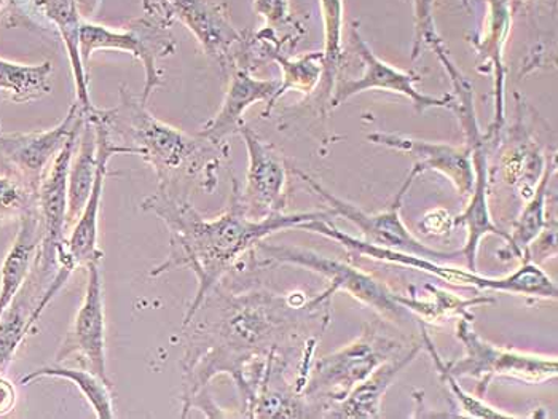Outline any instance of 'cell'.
<instances>
[{"mask_svg": "<svg viewBox=\"0 0 558 419\" xmlns=\"http://www.w3.org/2000/svg\"><path fill=\"white\" fill-rule=\"evenodd\" d=\"M143 209L160 218L170 232V252L167 260L155 267L150 276H160L178 268H189L198 283L194 301L185 312L182 325L184 329L191 324L203 301L219 286L238 259L256 249L258 243L265 242L275 233L299 230L306 222L336 218L330 211L294 214L282 212L254 221L246 214L241 202L235 178L229 209L219 218H203L187 199L172 194L168 188H160L157 194L144 199Z\"/></svg>", "mask_w": 558, "mask_h": 419, "instance_id": "cell-1", "label": "cell"}, {"mask_svg": "<svg viewBox=\"0 0 558 419\" xmlns=\"http://www.w3.org/2000/svg\"><path fill=\"white\" fill-rule=\"evenodd\" d=\"M219 298L216 321L198 325L185 352L182 418L206 396L209 381L219 373H229L241 398L246 396L258 367L312 305L306 298L295 301L265 292Z\"/></svg>", "mask_w": 558, "mask_h": 419, "instance_id": "cell-2", "label": "cell"}, {"mask_svg": "<svg viewBox=\"0 0 558 419\" xmlns=\"http://www.w3.org/2000/svg\"><path fill=\"white\" fill-rule=\"evenodd\" d=\"M99 115L108 125L113 143L122 140L123 147H129L151 167L160 188H171L179 177L199 173L206 182L216 184V176H213L216 168L205 157L206 140L158 120L129 88H120L117 108L99 109Z\"/></svg>", "mask_w": 558, "mask_h": 419, "instance_id": "cell-3", "label": "cell"}, {"mask_svg": "<svg viewBox=\"0 0 558 419\" xmlns=\"http://www.w3.org/2000/svg\"><path fill=\"white\" fill-rule=\"evenodd\" d=\"M299 230L322 235L324 238L339 243L348 252L354 256L367 257L377 262L391 263V266L405 267L410 270L428 273L447 284L463 288H475L481 292H501V294L519 295V297L541 298V300H557L558 291L556 281L546 271L530 260H522L520 267L512 273L501 278L482 276L470 268L444 266L442 262L412 256V254L398 252L387 247L374 246L364 239L348 235L337 229L330 219H318L303 223Z\"/></svg>", "mask_w": 558, "mask_h": 419, "instance_id": "cell-4", "label": "cell"}, {"mask_svg": "<svg viewBox=\"0 0 558 419\" xmlns=\"http://www.w3.org/2000/svg\"><path fill=\"white\" fill-rule=\"evenodd\" d=\"M402 352L404 346L401 343L377 328L364 329L356 340L319 357L315 366L310 367L303 396L313 405L318 417L324 418L332 405L343 400L378 366Z\"/></svg>", "mask_w": 558, "mask_h": 419, "instance_id": "cell-5", "label": "cell"}, {"mask_svg": "<svg viewBox=\"0 0 558 419\" xmlns=\"http://www.w3.org/2000/svg\"><path fill=\"white\" fill-rule=\"evenodd\" d=\"M464 354L460 359L446 360L454 378L477 381L475 396L485 398L495 378H512L522 383L541 384L554 380L558 373L557 357L502 348L482 338L474 329V315L461 316L454 329Z\"/></svg>", "mask_w": 558, "mask_h": 419, "instance_id": "cell-6", "label": "cell"}, {"mask_svg": "<svg viewBox=\"0 0 558 419\" xmlns=\"http://www.w3.org/2000/svg\"><path fill=\"white\" fill-rule=\"evenodd\" d=\"M85 115L89 116L92 122L95 123L96 136H98V171H96L95 185H93L92 194L86 199L84 211L74 222L71 235L65 239L64 249L58 256L57 274L48 284L39 305L34 309V324L39 321L45 308L60 294L61 288L68 284L69 278L77 268H86L89 262L102 259V252L98 244L99 211H101L102 192H105L106 177L109 173V161L117 153L133 155V150L129 147L113 143L108 125L99 115L98 108L86 112Z\"/></svg>", "mask_w": 558, "mask_h": 419, "instance_id": "cell-7", "label": "cell"}, {"mask_svg": "<svg viewBox=\"0 0 558 419\" xmlns=\"http://www.w3.org/2000/svg\"><path fill=\"white\" fill-rule=\"evenodd\" d=\"M256 249L264 257V262H262L264 266L275 263V266L305 268V270L326 278L329 283L326 292L332 297L337 292H344L364 307L377 311L381 318L388 319V321L404 322L410 318L408 309L399 304L398 294L391 291L387 284L364 273L360 268L351 267L350 263L340 262V260L329 259L316 250L303 249L298 246H270V244L260 242Z\"/></svg>", "mask_w": 558, "mask_h": 419, "instance_id": "cell-8", "label": "cell"}, {"mask_svg": "<svg viewBox=\"0 0 558 419\" xmlns=\"http://www.w3.org/2000/svg\"><path fill=\"white\" fill-rule=\"evenodd\" d=\"M294 171L298 176H301L305 184L310 185L313 192L318 197L323 198L329 205L330 212L336 218H343L344 221L353 223L361 232V239L365 243L374 244V246L387 247V249L398 250V252L412 254V256L425 257V259L436 260V262H449L457 257H463L460 250H437L434 247L426 246L420 242L418 238L410 233L408 226L401 218L402 202H404L405 195L409 194L413 181L422 176L418 168L413 164L408 178L402 184L401 190L396 194L391 205L385 211L367 212L364 209L357 208L353 202L344 201V199L336 197L332 192L327 190L324 185L319 184L316 178L306 176L305 173L299 170Z\"/></svg>", "mask_w": 558, "mask_h": 419, "instance_id": "cell-9", "label": "cell"}, {"mask_svg": "<svg viewBox=\"0 0 558 419\" xmlns=\"http://www.w3.org/2000/svg\"><path fill=\"white\" fill-rule=\"evenodd\" d=\"M174 40L168 26L155 22L150 16L137 20L123 30L110 29L101 24L82 23L78 50L86 71L92 54L98 50L126 51L140 60L146 75L141 99L147 104L151 93L163 85V72L158 69V61L174 53Z\"/></svg>", "mask_w": 558, "mask_h": 419, "instance_id": "cell-10", "label": "cell"}, {"mask_svg": "<svg viewBox=\"0 0 558 419\" xmlns=\"http://www.w3.org/2000/svg\"><path fill=\"white\" fill-rule=\"evenodd\" d=\"M351 42L363 61L364 72L360 78H342V81L336 82L329 99L330 109L340 108L353 96L374 91V89L404 96L412 101L413 108L420 113L429 111V109H450L451 111L453 108V95H425L415 87L416 82H420V75L401 71V69L380 60L361 36L357 24H353L351 27Z\"/></svg>", "mask_w": 558, "mask_h": 419, "instance_id": "cell-11", "label": "cell"}, {"mask_svg": "<svg viewBox=\"0 0 558 419\" xmlns=\"http://www.w3.org/2000/svg\"><path fill=\"white\" fill-rule=\"evenodd\" d=\"M69 357H77L82 367L105 378L106 381H110L108 353H106L105 287H102L101 260H95L86 266L84 300L72 319L71 329L65 335L57 360L61 363Z\"/></svg>", "mask_w": 558, "mask_h": 419, "instance_id": "cell-12", "label": "cell"}, {"mask_svg": "<svg viewBox=\"0 0 558 419\" xmlns=\"http://www.w3.org/2000/svg\"><path fill=\"white\" fill-rule=\"evenodd\" d=\"M84 109L75 101L63 122L54 128L45 132L0 133V160L12 168L13 176L22 178L37 192L51 161L61 152L72 134L84 126Z\"/></svg>", "mask_w": 558, "mask_h": 419, "instance_id": "cell-13", "label": "cell"}, {"mask_svg": "<svg viewBox=\"0 0 558 419\" xmlns=\"http://www.w3.org/2000/svg\"><path fill=\"white\" fill-rule=\"evenodd\" d=\"M247 149L246 185L240 192L246 214L254 221L282 214L288 205V167L271 144L247 125L238 130Z\"/></svg>", "mask_w": 558, "mask_h": 419, "instance_id": "cell-14", "label": "cell"}, {"mask_svg": "<svg viewBox=\"0 0 558 419\" xmlns=\"http://www.w3.org/2000/svg\"><path fill=\"white\" fill-rule=\"evenodd\" d=\"M367 139L375 146L412 155L416 158L415 167L422 174L428 171L442 174L444 177L449 178L464 202L473 194L474 167L471 150L466 146L433 143V140L395 133H372L368 134Z\"/></svg>", "mask_w": 558, "mask_h": 419, "instance_id": "cell-15", "label": "cell"}, {"mask_svg": "<svg viewBox=\"0 0 558 419\" xmlns=\"http://www.w3.org/2000/svg\"><path fill=\"white\" fill-rule=\"evenodd\" d=\"M172 19L181 20L189 27L203 51L222 67H235L236 47L243 48V33L235 29L219 5L208 0H167Z\"/></svg>", "mask_w": 558, "mask_h": 419, "instance_id": "cell-16", "label": "cell"}, {"mask_svg": "<svg viewBox=\"0 0 558 419\" xmlns=\"http://www.w3.org/2000/svg\"><path fill=\"white\" fill-rule=\"evenodd\" d=\"M232 71L229 88L219 112L199 133V137L208 140L213 146H220L227 137L238 133L243 125L244 112L251 106L265 102V111H267L278 91L279 81L256 78L251 74L250 69L235 67Z\"/></svg>", "mask_w": 558, "mask_h": 419, "instance_id": "cell-17", "label": "cell"}, {"mask_svg": "<svg viewBox=\"0 0 558 419\" xmlns=\"http://www.w3.org/2000/svg\"><path fill=\"white\" fill-rule=\"evenodd\" d=\"M422 343H415L408 352L392 357L378 366L364 381H361L343 400L332 405L326 417L333 419H377L384 417V397L396 378L404 372L422 353Z\"/></svg>", "mask_w": 558, "mask_h": 419, "instance_id": "cell-18", "label": "cell"}, {"mask_svg": "<svg viewBox=\"0 0 558 419\" xmlns=\"http://www.w3.org/2000/svg\"><path fill=\"white\" fill-rule=\"evenodd\" d=\"M488 22L485 26V34L478 44V57L482 63L490 66L494 71L495 84V113L494 123L490 130L485 134L490 139L494 134L505 125L506 119V67H505V47L508 42L509 33H511L512 9L511 0H487Z\"/></svg>", "mask_w": 558, "mask_h": 419, "instance_id": "cell-19", "label": "cell"}, {"mask_svg": "<svg viewBox=\"0 0 558 419\" xmlns=\"http://www.w3.org/2000/svg\"><path fill=\"white\" fill-rule=\"evenodd\" d=\"M43 242V230L37 208L20 219V229L0 267V318L15 300L33 271L37 250Z\"/></svg>", "mask_w": 558, "mask_h": 419, "instance_id": "cell-20", "label": "cell"}, {"mask_svg": "<svg viewBox=\"0 0 558 419\" xmlns=\"http://www.w3.org/2000/svg\"><path fill=\"white\" fill-rule=\"evenodd\" d=\"M557 163L556 155L550 153L546 158V168H544L543 176L537 182L535 192L532 197L526 199L525 206L520 211L519 218L512 223L509 239L506 246L498 250V259L509 262V260H522L523 252L537 236L541 235L547 223H549V194L550 182L556 174Z\"/></svg>", "mask_w": 558, "mask_h": 419, "instance_id": "cell-21", "label": "cell"}, {"mask_svg": "<svg viewBox=\"0 0 558 419\" xmlns=\"http://www.w3.org/2000/svg\"><path fill=\"white\" fill-rule=\"evenodd\" d=\"M44 284L48 287L47 281H44L33 268L22 291L0 318V375L9 369L27 333L33 331L31 319L43 298L45 291H40V287Z\"/></svg>", "mask_w": 558, "mask_h": 419, "instance_id": "cell-22", "label": "cell"}, {"mask_svg": "<svg viewBox=\"0 0 558 419\" xmlns=\"http://www.w3.org/2000/svg\"><path fill=\"white\" fill-rule=\"evenodd\" d=\"M37 9L58 27L61 39L68 51L69 63L74 74L75 95L77 102L89 112L95 109L88 91V71L82 63L81 50H78V34H81L82 20L78 15L77 0H33Z\"/></svg>", "mask_w": 558, "mask_h": 419, "instance_id": "cell-23", "label": "cell"}, {"mask_svg": "<svg viewBox=\"0 0 558 419\" xmlns=\"http://www.w3.org/2000/svg\"><path fill=\"white\" fill-rule=\"evenodd\" d=\"M98 171V136L95 123L85 115V123L75 143L74 157L69 170L68 226L74 225L84 211L86 199L95 185Z\"/></svg>", "mask_w": 558, "mask_h": 419, "instance_id": "cell-24", "label": "cell"}, {"mask_svg": "<svg viewBox=\"0 0 558 419\" xmlns=\"http://www.w3.org/2000/svg\"><path fill=\"white\" fill-rule=\"evenodd\" d=\"M425 288L429 292L428 298L416 297L415 288H413L412 294H398V301L408 309L410 315H415L420 321L434 325L442 324L451 318L458 319L461 316L473 315L471 308L496 301V298L490 295H478L473 298L460 297L453 292L433 286V284H426Z\"/></svg>", "mask_w": 558, "mask_h": 419, "instance_id": "cell-25", "label": "cell"}, {"mask_svg": "<svg viewBox=\"0 0 558 419\" xmlns=\"http://www.w3.org/2000/svg\"><path fill=\"white\" fill-rule=\"evenodd\" d=\"M43 378H60L74 384L82 396L86 398L89 407L95 411V417L99 419L116 418L113 410L112 383L105 378L96 375L92 370L81 367V369H71V367H44V369L34 370L22 378V384H31Z\"/></svg>", "mask_w": 558, "mask_h": 419, "instance_id": "cell-26", "label": "cell"}, {"mask_svg": "<svg viewBox=\"0 0 558 419\" xmlns=\"http://www.w3.org/2000/svg\"><path fill=\"white\" fill-rule=\"evenodd\" d=\"M270 60L278 63L282 72V78L279 81L277 95L271 101L270 108L262 112V116L267 119L270 112L277 106L278 99H281L286 93L295 91L303 96L312 95L323 81L324 74V54L323 51H312L299 58H288L281 53V50H275L270 53Z\"/></svg>", "mask_w": 558, "mask_h": 419, "instance_id": "cell-27", "label": "cell"}, {"mask_svg": "<svg viewBox=\"0 0 558 419\" xmlns=\"http://www.w3.org/2000/svg\"><path fill=\"white\" fill-rule=\"evenodd\" d=\"M53 64H19L0 60V93L10 101L26 104L50 93Z\"/></svg>", "mask_w": 558, "mask_h": 419, "instance_id": "cell-28", "label": "cell"}, {"mask_svg": "<svg viewBox=\"0 0 558 419\" xmlns=\"http://www.w3.org/2000/svg\"><path fill=\"white\" fill-rule=\"evenodd\" d=\"M502 155V174L506 184L514 188L517 195L526 201L535 192L537 182L546 168V158L537 150L535 143L529 137L517 140Z\"/></svg>", "mask_w": 558, "mask_h": 419, "instance_id": "cell-29", "label": "cell"}, {"mask_svg": "<svg viewBox=\"0 0 558 419\" xmlns=\"http://www.w3.org/2000/svg\"><path fill=\"white\" fill-rule=\"evenodd\" d=\"M420 331H422V345L423 349L428 352L430 359H433L434 367H436L437 375L440 381L449 387L450 396L457 404L458 417L477 418V419H514L520 418L517 415L506 414L499 408L492 407L490 404L485 402V398L475 396V394L468 393L458 383V378L451 375L450 370L447 369L446 360L437 352L429 332L426 331L425 322L420 321Z\"/></svg>", "mask_w": 558, "mask_h": 419, "instance_id": "cell-30", "label": "cell"}, {"mask_svg": "<svg viewBox=\"0 0 558 419\" xmlns=\"http://www.w3.org/2000/svg\"><path fill=\"white\" fill-rule=\"evenodd\" d=\"M324 26V95H332L333 85L343 60V0H322Z\"/></svg>", "mask_w": 558, "mask_h": 419, "instance_id": "cell-31", "label": "cell"}, {"mask_svg": "<svg viewBox=\"0 0 558 419\" xmlns=\"http://www.w3.org/2000/svg\"><path fill=\"white\" fill-rule=\"evenodd\" d=\"M37 208V192L16 176H0V221L20 219Z\"/></svg>", "mask_w": 558, "mask_h": 419, "instance_id": "cell-32", "label": "cell"}, {"mask_svg": "<svg viewBox=\"0 0 558 419\" xmlns=\"http://www.w3.org/2000/svg\"><path fill=\"white\" fill-rule=\"evenodd\" d=\"M415 2V48H413V60L418 57L422 45H428L436 40L437 33L434 27L433 5L434 0H413Z\"/></svg>", "mask_w": 558, "mask_h": 419, "instance_id": "cell-33", "label": "cell"}, {"mask_svg": "<svg viewBox=\"0 0 558 419\" xmlns=\"http://www.w3.org/2000/svg\"><path fill=\"white\" fill-rule=\"evenodd\" d=\"M554 257H557V223L550 219L535 242L526 247L522 260H530L541 266L544 260L554 259Z\"/></svg>", "mask_w": 558, "mask_h": 419, "instance_id": "cell-34", "label": "cell"}, {"mask_svg": "<svg viewBox=\"0 0 558 419\" xmlns=\"http://www.w3.org/2000/svg\"><path fill=\"white\" fill-rule=\"evenodd\" d=\"M254 10L267 23V30L277 36V29L292 23L289 0H254Z\"/></svg>", "mask_w": 558, "mask_h": 419, "instance_id": "cell-35", "label": "cell"}, {"mask_svg": "<svg viewBox=\"0 0 558 419\" xmlns=\"http://www.w3.org/2000/svg\"><path fill=\"white\" fill-rule=\"evenodd\" d=\"M451 219L453 218H451L449 212L444 211V209H436V211H430L423 218L420 229L423 230L425 235L440 236L449 232L451 226H453Z\"/></svg>", "mask_w": 558, "mask_h": 419, "instance_id": "cell-36", "label": "cell"}, {"mask_svg": "<svg viewBox=\"0 0 558 419\" xmlns=\"http://www.w3.org/2000/svg\"><path fill=\"white\" fill-rule=\"evenodd\" d=\"M147 16L155 22L170 26L172 22V13L167 0H146Z\"/></svg>", "mask_w": 558, "mask_h": 419, "instance_id": "cell-37", "label": "cell"}, {"mask_svg": "<svg viewBox=\"0 0 558 419\" xmlns=\"http://www.w3.org/2000/svg\"><path fill=\"white\" fill-rule=\"evenodd\" d=\"M16 402L15 386L5 378L0 377V417L10 414Z\"/></svg>", "mask_w": 558, "mask_h": 419, "instance_id": "cell-38", "label": "cell"}, {"mask_svg": "<svg viewBox=\"0 0 558 419\" xmlns=\"http://www.w3.org/2000/svg\"><path fill=\"white\" fill-rule=\"evenodd\" d=\"M7 3V0H0V10L3 9V5H5Z\"/></svg>", "mask_w": 558, "mask_h": 419, "instance_id": "cell-39", "label": "cell"}]
</instances>
